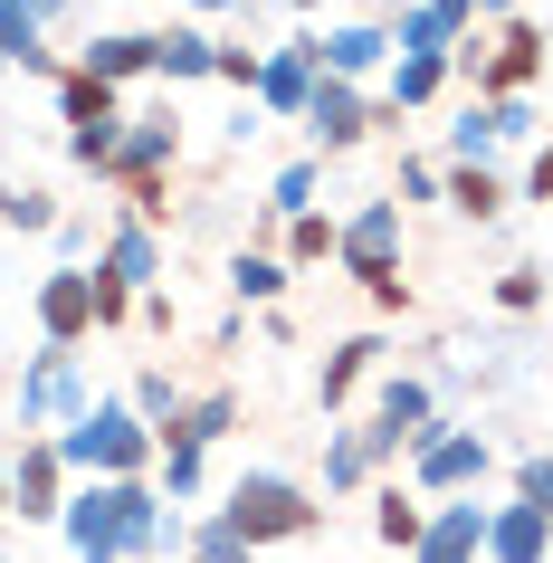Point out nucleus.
Segmentation results:
<instances>
[{"mask_svg":"<svg viewBox=\"0 0 553 563\" xmlns=\"http://www.w3.org/2000/svg\"><path fill=\"white\" fill-rule=\"evenodd\" d=\"M230 534L258 554V544L316 534V506H306V487H287V477H239V487H230Z\"/></svg>","mask_w":553,"mask_h":563,"instance_id":"nucleus-1","label":"nucleus"},{"mask_svg":"<svg viewBox=\"0 0 553 563\" xmlns=\"http://www.w3.org/2000/svg\"><path fill=\"white\" fill-rule=\"evenodd\" d=\"M477 544H487V526H477V516H449L439 534H420V563H467Z\"/></svg>","mask_w":553,"mask_h":563,"instance_id":"nucleus-2","label":"nucleus"},{"mask_svg":"<svg viewBox=\"0 0 553 563\" xmlns=\"http://www.w3.org/2000/svg\"><path fill=\"white\" fill-rule=\"evenodd\" d=\"M373 526H381V544H420V534H430V526H420V506H410L401 487L381 497V516H373Z\"/></svg>","mask_w":553,"mask_h":563,"instance_id":"nucleus-3","label":"nucleus"},{"mask_svg":"<svg viewBox=\"0 0 553 563\" xmlns=\"http://www.w3.org/2000/svg\"><path fill=\"white\" fill-rule=\"evenodd\" d=\"M449 191H458V210H467V220H496V210H506V191H496V173H458Z\"/></svg>","mask_w":553,"mask_h":563,"instance_id":"nucleus-4","label":"nucleus"},{"mask_svg":"<svg viewBox=\"0 0 553 563\" xmlns=\"http://www.w3.org/2000/svg\"><path fill=\"white\" fill-rule=\"evenodd\" d=\"M534 48H544V38H534V30H516V38H506V58H496L487 77H496V87H524V77H534Z\"/></svg>","mask_w":553,"mask_h":563,"instance_id":"nucleus-5","label":"nucleus"},{"mask_svg":"<svg viewBox=\"0 0 553 563\" xmlns=\"http://www.w3.org/2000/svg\"><path fill=\"white\" fill-rule=\"evenodd\" d=\"M153 38H96V77H124V67H144Z\"/></svg>","mask_w":553,"mask_h":563,"instance_id":"nucleus-6","label":"nucleus"},{"mask_svg":"<svg viewBox=\"0 0 553 563\" xmlns=\"http://www.w3.org/2000/svg\"><path fill=\"white\" fill-rule=\"evenodd\" d=\"M230 277H239V297H277V287H287V267H277V258H239Z\"/></svg>","mask_w":553,"mask_h":563,"instance_id":"nucleus-7","label":"nucleus"},{"mask_svg":"<svg viewBox=\"0 0 553 563\" xmlns=\"http://www.w3.org/2000/svg\"><path fill=\"white\" fill-rule=\"evenodd\" d=\"M373 354H381V344H344V354H334V373H324V391H353L363 373H373Z\"/></svg>","mask_w":553,"mask_h":563,"instance_id":"nucleus-8","label":"nucleus"},{"mask_svg":"<svg viewBox=\"0 0 553 563\" xmlns=\"http://www.w3.org/2000/svg\"><path fill=\"white\" fill-rule=\"evenodd\" d=\"M0 220H10V230H38V220H48V191H0Z\"/></svg>","mask_w":553,"mask_h":563,"instance_id":"nucleus-9","label":"nucleus"},{"mask_svg":"<svg viewBox=\"0 0 553 563\" xmlns=\"http://www.w3.org/2000/svg\"><path fill=\"white\" fill-rule=\"evenodd\" d=\"M524 506H534V516H553V459H534V468H524Z\"/></svg>","mask_w":553,"mask_h":563,"instance_id":"nucleus-10","label":"nucleus"},{"mask_svg":"<svg viewBox=\"0 0 553 563\" xmlns=\"http://www.w3.org/2000/svg\"><path fill=\"white\" fill-rule=\"evenodd\" d=\"M201 563H248V544H239L230 526H210V534H201Z\"/></svg>","mask_w":553,"mask_h":563,"instance_id":"nucleus-11","label":"nucleus"},{"mask_svg":"<svg viewBox=\"0 0 553 563\" xmlns=\"http://www.w3.org/2000/svg\"><path fill=\"white\" fill-rule=\"evenodd\" d=\"M534 201H553V144H544V163H534Z\"/></svg>","mask_w":553,"mask_h":563,"instance_id":"nucleus-12","label":"nucleus"},{"mask_svg":"<svg viewBox=\"0 0 553 563\" xmlns=\"http://www.w3.org/2000/svg\"><path fill=\"white\" fill-rule=\"evenodd\" d=\"M0 497H10V477H0Z\"/></svg>","mask_w":553,"mask_h":563,"instance_id":"nucleus-13","label":"nucleus"}]
</instances>
